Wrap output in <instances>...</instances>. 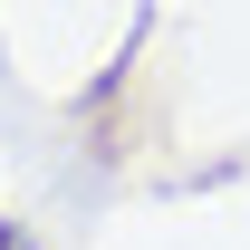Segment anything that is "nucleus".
Listing matches in <instances>:
<instances>
[{"instance_id":"nucleus-1","label":"nucleus","mask_w":250,"mask_h":250,"mask_svg":"<svg viewBox=\"0 0 250 250\" xmlns=\"http://www.w3.org/2000/svg\"><path fill=\"white\" fill-rule=\"evenodd\" d=\"M0 250H29V241H20V221H10V212H0Z\"/></svg>"}]
</instances>
